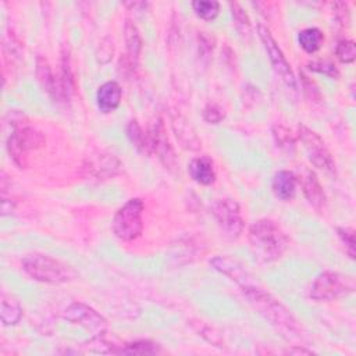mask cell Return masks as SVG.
<instances>
[{
    "label": "cell",
    "mask_w": 356,
    "mask_h": 356,
    "mask_svg": "<svg viewBox=\"0 0 356 356\" xmlns=\"http://www.w3.org/2000/svg\"><path fill=\"white\" fill-rule=\"evenodd\" d=\"M191 6L195 14L204 21H213L220 13V3L214 0H196Z\"/></svg>",
    "instance_id": "cb8c5ba5"
},
{
    "label": "cell",
    "mask_w": 356,
    "mask_h": 356,
    "mask_svg": "<svg viewBox=\"0 0 356 356\" xmlns=\"http://www.w3.org/2000/svg\"><path fill=\"white\" fill-rule=\"evenodd\" d=\"M127 136L131 140V143L143 153H150V146H149V135L143 132L138 121L132 120L127 125Z\"/></svg>",
    "instance_id": "603a6c76"
},
{
    "label": "cell",
    "mask_w": 356,
    "mask_h": 356,
    "mask_svg": "<svg viewBox=\"0 0 356 356\" xmlns=\"http://www.w3.org/2000/svg\"><path fill=\"white\" fill-rule=\"evenodd\" d=\"M124 36L127 44V58L131 67H136L142 50V39L139 35L138 28L131 22L127 21L124 26Z\"/></svg>",
    "instance_id": "d6986e66"
},
{
    "label": "cell",
    "mask_w": 356,
    "mask_h": 356,
    "mask_svg": "<svg viewBox=\"0 0 356 356\" xmlns=\"http://www.w3.org/2000/svg\"><path fill=\"white\" fill-rule=\"evenodd\" d=\"M191 178L200 185H211L216 181V171L213 161L209 157H196L188 165Z\"/></svg>",
    "instance_id": "e0dca14e"
},
{
    "label": "cell",
    "mask_w": 356,
    "mask_h": 356,
    "mask_svg": "<svg viewBox=\"0 0 356 356\" xmlns=\"http://www.w3.org/2000/svg\"><path fill=\"white\" fill-rule=\"evenodd\" d=\"M90 175L97 179H107L117 174L120 168L118 160L113 154H99L89 160V167H85Z\"/></svg>",
    "instance_id": "2e32d148"
},
{
    "label": "cell",
    "mask_w": 356,
    "mask_h": 356,
    "mask_svg": "<svg viewBox=\"0 0 356 356\" xmlns=\"http://www.w3.org/2000/svg\"><path fill=\"white\" fill-rule=\"evenodd\" d=\"M257 35L267 51V56H268V60L274 68V71L277 72V75L281 78V81L291 89H296V78H295V74L291 68V64L288 63V60L285 58V54L282 53L281 47L277 44L275 39L273 38L270 29L263 25V24H259L257 25Z\"/></svg>",
    "instance_id": "52a82bcc"
},
{
    "label": "cell",
    "mask_w": 356,
    "mask_h": 356,
    "mask_svg": "<svg viewBox=\"0 0 356 356\" xmlns=\"http://www.w3.org/2000/svg\"><path fill=\"white\" fill-rule=\"evenodd\" d=\"M338 236L341 242L345 245V250L348 252L350 259H355V232L350 228H337Z\"/></svg>",
    "instance_id": "f1b7e54d"
},
{
    "label": "cell",
    "mask_w": 356,
    "mask_h": 356,
    "mask_svg": "<svg viewBox=\"0 0 356 356\" xmlns=\"http://www.w3.org/2000/svg\"><path fill=\"white\" fill-rule=\"evenodd\" d=\"M298 42L299 46L309 54L316 53L317 50H320V47L323 46L324 42V35L318 28H306L302 29L298 35Z\"/></svg>",
    "instance_id": "44dd1931"
},
{
    "label": "cell",
    "mask_w": 356,
    "mask_h": 356,
    "mask_svg": "<svg viewBox=\"0 0 356 356\" xmlns=\"http://www.w3.org/2000/svg\"><path fill=\"white\" fill-rule=\"evenodd\" d=\"M296 181L300 184L302 192H303L305 197L307 199V202L314 209L321 210L327 203V197H325L323 186L320 185L316 174L312 170L302 167L299 171V175H296Z\"/></svg>",
    "instance_id": "4fadbf2b"
},
{
    "label": "cell",
    "mask_w": 356,
    "mask_h": 356,
    "mask_svg": "<svg viewBox=\"0 0 356 356\" xmlns=\"http://www.w3.org/2000/svg\"><path fill=\"white\" fill-rule=\"evenodd\" d=\"M11 135L7 139V152L10 159L19 167H26V153L44 145V136L29 127L26 117L19 111H11Z\"/></svg>",
    "instance_id": "7a4b0ae2"
},
{
    "label": "cell",
    "mask_w": 356,
    "mask_h": 356,
    "mask_svg": "<svg viewBox=\"0 0 356 356\" xmlns=\"http://www.w3.org/2000/svg\"><path fill=\"white\" fill-rule=\"evenodd\" d=\"M100 53H97V60L102 63L103 61V56H106V63L113 57V42L110 39H107V43H104V40L100 44Z\"/></svg>",
    "instance_id": "4dcf8cb0"
},
{
    "label": "cell",
    "mask_w": 356,
    "mask_h": 356,
    "mask_svg": "<svg viewBox=\"0 0 356 356\" xmlns=\"http://www.w3.org/2000/svg\"><path fill=\"white\" fill-rule=\"evenodd\" d=\"M22 268L31 278L44 284H64L78 277L70 264L40 253L25 256L22 259Z\"/></svg>",
    "instance_id": "277c9868"
},
{
    "label": "cell",
    "mask_w": 356,
    "mask_h": 356,
    "mask_svg": "<svg viewBox=\"0 0 356 356\" xmlns=\"http://www.w3.org/2000/svg\"><path fill=\"white\" fill-rule=\"evenodd\" d=\"M229 8H231L234 25H235L238 33L245 40H250V38H252V24H250L249 15L246 14V11L242 8V6L239 3H229Z\"/></svg>",
    "instance_id": "7402d4cb"
},
{
    "label": "cell",
    "mask_w": 356,
    "mask_h": 356,
    "mask_svg": "<svg viewBox=\"0 0 356 356\" xmlns=\"http://www.w3.org/2000/svg\"><path fill=\"white\" fill-rule=\"evenodd\" d=\"M203 118L209 124H218L224 118V111L217 104H207L203 110Z\"/></svg>",
    "instance_id": "f546056e"
},
{
    "label": "cell",
    "mask_w": 356,
    "mask_h": 356,
    "mask_svg": "<svg viewBox=\"0 0 356 356\" xmlns=\"http://www.w3.org/2000/svg\"><path fill=\"white\" fill-rule=\"evenodd\" d=\"M309 68L312 71H316L318 74H323V75H327L330 78H338L339 76V71L338 68L335 67V64H332L331 61H327V60H317V61H312L309 64Z\"/></svg>",
    "instance_id": "4316f807"
},
{
    "label": "cell",
    "mask_w": 356,
    "mask_h": 356,
    "mask_svg": "<svg viewBox=\"0 0 356 356\" xmlns=\"http://www.w3.org/2000/svg\"><path fill=\"white\" fill-rule=\"evenodd\" d=\"M122 99V89L115 81H107L99 86L96 92V104L100 111L111 113L114 111Z\"/></svg>",
    "instance_id": "9a60e30c"
},
{
    "label": "cell",
    "mask_w": 356,
    "mask_h": 356,
    "mask_svg": "<svg viewBox=\"0 0 356 356\" xmlns=\"http://www.w3.org/2000/svg\"><path fill=\"white\" fill-rule=\"evenodd\" d=\"M22 317V309L18 302L3 298L1 300V321L6 325L17 324Z\"/></svg>",
    "instance_id": "d4e9b609"
},
{
    "label": "cell",
    "mask_w": 356,
    "mask_h": 356,
    "mask_svg": "<svg viewBox=\"0 0 356 356\" xmlns=\"http://www.w3.org/2000/svg\"><path fill=\"white\" fill-rule=\"evenodd\" d=\"M143 209V202L134 197L117 210L113 218V231L118 239L129 242L142 234Z\"/></svg>",
    "instance_id": "5b68a950"
},
{
    "label": "cell",
    "mask_w": 356,
    "mask_h": 356,
    "mask_svg": "<svg viewBox=\"0 0 356 356\" xmlns=\"http://www.w3.org/2000/svg\"><path fill=\"white\" fill-rule=\"evenodd\" d=\"M172 128L175 131L177 138L179 139V142L182 143V146L196 150L200 147L202 142L197 139L196 134L193 129H191V125L188 124V121L184 117H172Z\"/></svg>",
    "instance_id": "ffe728a7"
},
{
    "label": "cell",
    "mask_w": 356,
    "mask_h": 356,
    "mask_svg": "<svg viewBox=\"0 0 356 356\" xmlns=\"http://www.w3.org/2000/svg\"><path fill=\"white\" fill-rule=\"evenodd\" d=\"M296 175L291 171H278L273 177L271 189L274 195L281 200H291L296 193Z\"/></svg>",
    "instance_id": "ac0fdd59"
},
{
    "label": "cell",
    "mask_w": 356,
    "mask_h": 356,
    "mask_svg": "<svg viewBox=\"0 0 356 356\" xmlns=\"http://www.w3.org/2000/svg\"><path fill=\"white\" fill-rule=\"evenodd\" d=\"M210 264L217 271L235 281L241 288L256 282V278L246 270V267L239 260L229 256H217L210 260Z\"/></svg>",
    "instance_id": "7c38bea8"
},
{
    "label": "cell",
    "mask_w": 356,
    "mask_h": 356,
    "mask_svg": "<svg viewBox=\"0 0 356 356\" xmlns=\"http://www.w3.org/2000/svg\"><path fill=\"white\" fill-rule=\"evenodd\" d=\"M36 76L40 83V86L46 90L49 96H51L56 100H64V93L61 89L60 79H56L49 63L43 57H38L36 60Z\"/></svg>",
    "instance_id": "5bb4252c"
},
{
    "label": "cell",
    "mask_w": 356,
    "mask_h": 356,
    "mask_svg": "<svg viewBox=\"0 0 356 356\" xmlns=\"http://www.w3.org/2000/svg\"><path fill=\"white\" fill-rule=\"evenodd\" d=\"M63 317H64V320H67L70 323L81 325L82 328H85L90 334H93V337L103 335L107 328L106 318L102 314H99L95 309H92L90 306L81 303V302L71 303L64 310Z\"/></svg>",
    "instance_id": "30bf717a"
},
{
    "label": "cell",
    "mask_w": 356,
    "mask_h": 356,
    "mask_svg": "<svg viewBox=\"0 0 356 356\" xmlns=\"http://www.w3.org/2000/svg\"><path fill=\"white\" fill-rule=\"evenodd\" d=\"M211 213L222 235L228 239H236L243 231V220L239 204L234 199H220L213 207Z\"/></svg>",
    "instance_id": "ba28073f"
},
{
    "label": "cell",
    "mask_w": 356,
    "mask_h": 356,
    "mask_svg": "<svg viewBox=\"0 0 356 356\" xmlns=\"http://www.w3.org/2000/svg\"><path fill=\"white\" fill-rule=\"evenodd\" d=\"M157 349L154 348V343L149 341H139L127 345L125 349H121V353H134V355H152L156 353Z\"/></svg>",
    "instance_id": "83f0119b"
},
{
    "label": "cell",
    "mask_w": 356,
    "mask_h": 356,
    "mask_svg": "<svg viewBox=\"0 0 356 356\" xmlns=\"http://www.w3.org/2000/svg\"><path fill=\"white\" fill-rule=\"evenodd\" d=\"M353 291V282L335 271H324L317 275L312 288L310 298L317 302H328L348 295Z\"/></svg>",
    "instance_id": "8992f818"
},
{
    "label": "cell",
    "mask_w": 356,
    "mask_h": 356,
    "mask_svg": "<svg viewBox=\"0 0 356 356\" xmlns=\"http://www.w3.org/2000/svg\"><path fill=\"white\" fill-rule=\"evenodd\" d=\"M149 135V146L150 152H154L159 160L165 165L168 170H174L177 165V157L174 149L167 138L164 122L159 118L150 128Z\"/></svg>",
    "instance_id": "8fae6325"
},
{
    "label": "cell",
    "mask_w": 356,
    "mask_h": 356,
    "mask_svg": "<svg viewBox=\"0 0 356 356\" xmlns=\"http://www.w3.org/2000/svg\"><path fill=\"white\" fill-rule=\"evenodd\" d=\"M335 56L338 60L343 64H350L356 58V46L353 40L349 39H342L337 43L335 47Z\"/></svg>",
    "instance_id": "484cf974"
},
{
    "label": "cell",
    "mask_w": 356,
    "mask_h": 356,
    "mask_svg": "<svg viewBox=\"0 0 356 356\" xmlns=\"http://www.w3.org/2000/svg\"><path fill=\"white\" fill-rule=\"evenodd\" d=\"M248 238L252 253L264 263L278 260L289 246L285 232L275 221L268 218L254 221L249 228Z\"/></svg>",
    "instance_id": "6da1fadb"
},
{
    "label": "cell",
    "mask_w": 356,
    "mask_h": 356,
    "mask_svg": "<svg viewBox=\"0 0 356 356\" xmlns=\"http://www.w3.org/2000/svg\"><path fill=\"white\" fill-rule=\"evenodd\" d=\"M299 138L312 164L327 172H335V161L325 142L318 134L306 125H299Z\"/></svg>",
    "instance_id": "9c48e42d"
},
{
    "label": "cell",
    "mask_w": 356,
    "mask_h": 356,
    "mask_svg": "<svg viewBox=\"0 0 356 356\" xmlns=\"http://www.w3.org/2000/svg\"><path fill=\"white\" fill-rule=\"evenodd\" d=\"M248 300L263 314L268 321L281 330H286L289 332L299 331L298 321L292 316V313L275 298H273L267 291H264L257 281L241 288Z\"/></svg>",
    "instance_id": "3957f363"
}]
</instances>
